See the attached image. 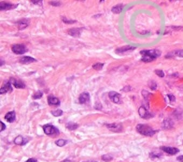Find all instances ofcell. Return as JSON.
Wrapping results in <instances>:
<instances>
[{"mask_svg":"<svg viewBox=\"0 0 183 162\" xmlns=\"http://www.w3.org/2000/svg\"><path fill=\"white\" fill-rule=\"evenodd\" d=\"M113 156H110V155L109 154H105V155H103L102 156V159L103 160V161H110L113 160Z\"/></svg>","mask_w":183,"mask_h":162,"instance_id":"27","label":"cell"},{"mask_svg":"<svg viewBox=\"0 0 183 162\" xmlns=\"http://www.w3.org/2000/svg\"><path fill=\"white\" fill-rule=\"evenodd\" d=\"M62 162H71L70 161H68V160H65V161H64Z\"/></svg>","mask_w":183,"mask_h":162,"instance_id":"39","label":"cell"},{"mask_svg":"<svg viewBox=\"0 0 183 162\" xmlns=\"http://www.w3.org/2000/svg\"><path fill=\"white\" fill-rule=\"evenodd\" d=\"M62 21L65 22V23L70 24H70H74L76 22L75 20H67L66 18H65V17H63V18H62Z\"/></svg>","mask_w":183,"mask_h":162,"instance_id":"32","label":"cell"},{"mask_svg":"<svg viewBox=\"0 0 183 162\" xmlns=\"http://www.w3.org/2000/svg\"><path fill=\"white\" fill-rule=\"evenodd\" d=\"M155 74H156L158 76V77H161V78H162V77H165V74H164L163 71L158 69V70H155Z\"/></svg>","mask_w":183,"mask_h":162,"instance_id":"29","label":"cell"},{"mask_svg":"<svg viewBox=\"0 0 183 162\" xmlns=\"http://www.w3.org/2000/svg\"><path fill=\"white\" fill-rule=\"evenodd\" d=\"M43 95L42 92H40V91H38V92H37L35 93V94H34L33 96V99H40L41 97H42Z\"/></svg>","mask_w":183,"mask_h":162,"instance_id":"28","label":"cell"},{"mask_svg":"<svg viewBox=\"0 0 183 162\" xmlns=\"http://www.w3.org/2000/svg\"><path fill=\"white\" fill-rule=\"evenodd\" d=\"M47 101L50 106H59L60 104V101L59 99L53 95H49L48 96Z\"/></svg>","mask_w":183,"mask_h":162,"instance_id":"12","label":"cell"},{"mask_svg":"<svg viewBox=\"0 0 183 162\" xmlns=\"http://www.w3.org/2000/svg\"><path fill=\"white\" fill-rule=\"evenodd\" d=\"M137 131L142 135L152 137L155 134V131L153 130L152 127L145 124H138L137 126Z\"/></svg>","mask_w":183,"mask_h":162,"instance_id":"2","label":"cell"},{"mask_svg":"<svg viewBox=\"0 0 183 162\" xmlns=\"http://www.w3.org/2000/svg\"><path fill=\"white\" fill-rule=\"evenodd\" d=\"M177 160H179V161H183V156H179V157L177 158Z\"/></svg>","mask_w":183,"mask_h":162,"instance_id":"37","label":"cell"},{"mask_svg":"<svg viewBox=\"0 0 183 162\" xmlns=\"http://www.w3.org/2000/svg\"><path fill=\"white\" fill-rule=\"evenodd\" d=\"M172 126H173V123L170 119H166L162 123V128L165 129H168L172 128Z\"/></svg>","mask_w":183,"mask_h":162,"instance_id":"21","label":"cell"},{"mask_svg":"<svg viewBox=\"0 0 183 162\" xmlns=\"http://www.w3.org/2000/svg\"><path fill=\"white\" fill-rule=\"evenodd\" d=\"M1 64H0V66L1 67V66H2V65H3V64H4V61H3V60H1Z\"/></svg>","mask_w":183,"mask_h":162,"instance_id":"38","label":"cell"},{"mask_svg":"<svg viewBox=\"0 0 183 162\" xmlns=\"http://www.w3.org/2000/svg\"><path fill=\"white\" fill-rule=\"evenodd\" d=\"M1 132L4 131L5 129H6V126L4 125V124L2 122H1Z\"/></svg>","mask_w":183,"mask_h":162,"instance_id":"35","label":"cell"},{"mask_svg":"<svg viewBox=\"0 0 183 162\" xmlns=\"http://www.w3.org/2000/svg\"><path fill=\"white\" fill-rule=\"evenodd\" d=\"M106 127L113 132H120L122 130V126L120 124H106Z\"/></svg>","mask_w":183,"mask_h":162,"instance_id":"6","label":"cell"},{"mask_svg":"<svg viewBox=\"0 0 183 162\" xmlns=\"http://www.w3.org/2000/svg\"><path fill=\"white\" fill-rule=\"evenodd\" d=\"M10 83L12 84L17 89H24L25 88V84L20 80H16L14 78L10 79Z\"/></svg>","mask_w":183,"mask_h":162,"instance_id":"13","label":"cell"},{"mask_svg":"<svg viewBox=\"0 0 183 162\" xmlns=\"http://www.w3.org/2000/svg\"><path fill=\"white\" fill-rule=\"evenodd\" d=\"M25 162H37V159H36V158H29V159H28L27 161H25Z\"/></svg>","mask_w":183,"mask_h":162,"instance_id":"36","label":"cell"},{"mask_svg":"<svg viewBox=\"0 0 183 162\" xmlns=\"http://www.w3.org/2000/svg\"><path fill=\"white\" fill-rule=\"evenodd\" d=\"M82 29V28H72L68 31V34L73 37H79Z\"/></svg>","mask_w":183,"mask_h":162,"instance_id":"14","label":"cell"},{"mask_svg":"<svg viewBox=\"0 0 183 162\" xmlns=\"http://www.w3.org/2000/svg\"><path fill=\"white\" fill-rule=\"evenodd\" d=\"M140 54L142 56L141 59L142 61L144 62H150L159 57L161 54V52L158 49L142 50L140 51Z\"/></svg>","mask_w":183,"mask_h":162,"instance_id":"1","label":"cell"},{"mask_svg":"<svg viewBox=\"0 0 183 162\" xmlns=\"http://www.w3.org/2000/svg\"><path fill=\"white\" fill-rule=\"evenodd\" d=\"M174 56H179V57H183V50H176V51H172V52L167 54L165 57L166 58H171L174 57Z\"/></svg>","mask_w":183,"mask_h":162,"instance_id":"16","label":"cell"},{"mask_svg":"<svg viewBox=\"0 0 183 162\" xmlns=\"http://www.w3.org/2000/svg\"><path fill=\"white\" fill-rule=\"evenodd\" d=\"M167 96H168V98H169V99H170V101H171V102H172V101H175V96L172 95V94H168V95H167Z\"/></svg>","mask_w":183,"mask_h":162,"instance_id":"33","label":"cell"},{"mask_svg":"<svg viewBox=\"0 0 183 162\" xmlns=\"http://www.w3.org/2000/svg\"><path fill=\"white\" fill-rule=\"evenodd\" d=\"M12 50L16 54H23L27 51L25 46L24 44H14L12 46Z\"/></svg>","mask_w":183,"mask_h":162,"instance_id":"4","label":"cell"},{"mask_svg":"<svg viewBox=\"0 0 183 162\" xmlns=\"http://www.w3.org/2000/svg\"><path fill=\"white\" fill-rule=\"evenodd\" d=\"M14 142L17 145H25L26 143L27 142V140H26L25 138L22 137V136H18V137L15 138Z\"/></svg>","mask_w":183,"mask_h":162,"instance_id":"19","label":"cell"},{"mask_svg":"<svg viewBox=\"0 0 183 162\" xmlns=\"http://www.w3.org/2000/svg\"><path fill=\"white\" fill-rule=\"evenodd\" d=\"M43 129H44V133H45L46 135L52 136V135H54V134H59L58 129L52 125L46 124L43 127Z\"/></svg>","mask_w":183,"mask_h":162,"instance_id":"3","label":"cell"},{"mask_svg":"<svg viewBox=\"0 0 183 162\" xmlns=\"http://www.w3.org/2000/svg\"><path fill=\"white\" fill-rule=\"evenodd\" d=\"M109 97L111 99V101L115 104L121 103V96L119 93L116 92H110L109 93Z\"/></svg>","mask_w":183,"mask_h":162,"instance_id":"5","label":"cell"},{"mask_svg":"<svg viewBox=\"0 0 183 162\" xmlns=\"http://www.w3.org/2000/svg\"><path fill=\"white\" fill-rule=\"evenodd\" d=\"M138 112H139V116L143 119H149L152 116V115L151 114H150L149 111H148L144 107V106H141V107H139V110H138Z\"/></svg>","mask_w":183,"mask_h":162,"instance_id":"7","label":"cell"},{"mask_svg":"<svg viewBox=\"0 0 183 162\" xmlns=\"http://www.w3.org/2000/svg\"><path fill=\"white\" fill-rule=\"evenodd\" d=\"M20 63L24 64H27L33 63L34 61H37L35 59L31 57V56H23L20 59Z\"/></svg>","mask_w":183,"mask_h":162,"instance_id":"17","label":"cell"},{"mask_svg":"<svg viewBox=\"0 0 183 162\" xmlns=\"http://www.w3.org/2000/svg\"><path fill=\"white\" fill-rule=\"evenodd\" d=\"M15 117H16V116H15V111H9V112H8L5 115V119L8 122H9V123H12V122H13L15 120Z\"/></svg>","mask_w":183,"mask_h":162,"instance_id":"20","label":"cell"},{"mask_svg":"<svg viewBox=\"0 0 183 162\" xmlns=\"http://www.w3.org/2000/svg\"><path fill=\"white\" fill-rule=\"evenodd\" d=\"M123 5L122 4H117L116 6L113 7V9H112V12L115 14H120V12H122V9H123Z\"/></svg>","mask_w":183,"mask_h":162,"instance_id":"22","label":"cell"},{"mask_svg":"<svg viewBox=\"0 0 183 162\" xmlns=\"http://www.w3.org/2000/svg\"><path fill=\"white\" fill-rule=\"evenodd\" d=\"M31 2H32V3H34V4H39V5H42V0H41V1H36V0H31Z\"/></svg>","mask_w":183,"mask_h":162,"instance_id":"34","label":"cell"},{"mask_svg":"<svg viewBox=\"0 0 183 162\" xmlns=\"http://www.w3.org/2000/svg\"><path fill=\"white\" fill-rule=\"evenodd\" d=\"M150 89H152V90H155L157 88V84L155 83V82H154V81H152L151 82H150V84H149Z\"/></svg>","mask_w":183,"mask_h":162,"instance_id":"30","label":"cell"},{"mask_svg":"<svg viewBox=\"0 0 183 162\" xmlns=\"http://www.w3.org/2000/svg\"><path fill=\"white\" fill-rule=\"evenodd\" d=\"M49 4L51 5H52V6H55V7H59L61 5V3H60V1H49Z\"/></svg>","mask_w":183,"mask_h":162,"instance_id":"31","label":"cell"},{"mask_svg":"<svg viewBox=\"0 0 183 162\" xmlns=\"http://www.w3.org/2000/svg\"><path fill=\"white\" fill-rule=\"evenodd\" d=\"M12 92V84L10 83V82H7L6 83L3 84V86L1 87V89H0V94H3L5 93Z\"/></svg>","mask_w":183,"mask_h":162,"instance_id":"10","label":"cell"},{"mask_svg":"<svg viewBox=\"0 0 183 162\" xmlns=\"http://www.w3.org/2000/svg\"><path fill=\"white\" fill-rule=\"evenodd\" d=\"M103 67H104V64H102V63H96V64H93L92 68L94 69V70L99 71V70H101L103 68Z\"/></svg>","mask_w":183,"mask_h":162,"instance_id":"24","label":"cell"},{"mask_svg":"<svg viewBox=\"0 0 183 162\" xmlns=\"http://www.w3.org/2000/svg\"><path fill=\"white\" fill-rule=\"evenodd\" d=\"M161 149L166 152L167 154L170 155H175L179 152V149L175 147H170V146H162Z\"/></svg>","mask_w":183,"mask_h":162,"instance_id":"11","label":"cell"},{"mask_svg":"<svg viewBox=\"0 0 183 162\" xmlns=\"http://www.w3.org/2000/svg\"><path fill=\"white\" fill-rule=\"evenodd\" d=\"M51 113H52V114L54 116H60L62 115L63 111L60 109H57V110H55V111H52Z\"/></svg>","mask_w":183,"mask_h":162,"instance_id":"26","label":"cell"},{"mask_svg":"<svg viewBox=\"0 0 183 162\" xmlns=\"http://www.w3.org/2000/svg\"><path fill=\"white\" fill-rule=\"evenodd\" d=\"M18 4H13L11 3L4 2V1H1L0 2V9L1 10H9L15 9Z\"/></svg>","mask_w":183,"mask_h":162,"instance_id":"8","label":"cell"},{"mask_svg":"<svg viewBox=\"0 0 183 162\" xmlns=\"http://www.w3.org/2000/svg\"><path fill=\"white\" fill-rule=\"evenodd\" d=\"M55 144H56L58 146H60V147H62V146H64L65 145V144H67V141L64 140V139H59V140L56 141Z\"/></svg>","mask_w":183,"mask_h":162,"instance_id":"25","label":"cell"},{"mask_svg":"<svg viewBox=\"0 0 183 162\" xmlns=\"http://www.w3.org/2000/svg\"><path fill=\"white\" fill-rule=\"evenodd\" d=\"M89 94L87 92L82 93L79 97V102L80 104H85L89 101Z\"/></svg>","mask_w":183,"mask_h":162,"instance_id":"15","label":"cell"},{"mask_svg":"<svg viewBox=\"0 0 183 162\" xmlns=\"http://www.w3.org/2000/svg\"><path fill=\"white\" fill-rule=\"evenodd\" d=\"M135 49H136L135 46H129V45L124 46L120 48H117V49L115 50V53L120 54H122V53H125L126 52V51H132V50H134Z\"/></svg>","mask_w":183,"mask_h":162,"instance_id":"9","label":"cell"},{"mask_svg":"<svg viewBox=\"0 0 183 162\" xmlns=\"http://www.w3.org/2000/svg\"><path fill=\"white\" fill-rule=\"evenodd\" d=\"M66 127L69 130H75V129H77V127H78V124L73 123V122H69V123H67L66 124Z\"/></svg>","mask_w":183,"mask_h":162,"instance_id":"23","label":"cell"},{"mask_svg":"<svg viewBox=\"0 0 183 162\" xmlns=\"http://www.w3.org/2000/svg\"><path fill=\"white\" fill-rule=\"evenodd\" d=\"M29 23V22L28 20H22L17 22V25H18V28L19 29H20V30L25 29L26 27H28Z\"/></svg>","mask_w":183,"mask_h":162,"instance_id":"18","label":"cell"}]
</instances>
